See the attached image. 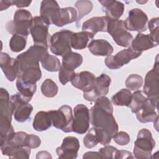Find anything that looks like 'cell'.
<instances>
[{"instance_id": "cell-1", "label": "cell", "mask_w": 159, "mask_h": 159, "mask_svg": "<svg viewBox=\"0 0 159 159\" xmlns=\"http://www.w3.org/2000/svg\"><path fill=\"white\" fill-rule=\"evenodd\" d=\"M89 116L92 125L98 131L99 143L107 145L119 129L113 116V106L111 101L106 96L98 98L90 109Z\"/></svg>"}, {"instance_id": "cell-2", "label": "cell", "mask_w": 159, "mask_h": 159, "mask_svg": "<svg viewBox=\"0 0 159 159\" xmlns=\"http://www.w3.org/2000/svg\"><path fill=\"white\" fill-rule=\"evenodd\" d=\"M48 54L47 48L36 45L30 47L27 51L19 54L16 57L19 67L17 77L36 84L42 78L39 61Z\"/></svg>"}, {"instance_id": "cell-3", "label": "cell", "mask_w": 159, "mask_h": 159, "mask_svg": "<svg viewBox=\"0 0 159 159\" xmlns=\"http://www.w3.org/2000/svg\"><path fill=\"white\" fill-rule=\"evenodd\" d=\"M0 92V145L11 138L15 133L11 125L13 110L10 104L8 91L1 88Z\"/></svg>"}, {"instance_id": "cell-4", "label": "cell", "mask_w": 159, "mask_h": 159, "mask_svg": "<svg viewBox=\"0 0 159 159\" xmlns=\"http://www.w3.org/2000/svg\"><path fill=\"white\" fill-rule=\"evenodd\" d=\"M33 19L29 11L18 9L14 13L13 20H10L6 24V30L12 35L18 34L27 37L30 32Z\"/></svg>"}, {"instance_id": "cell-5", "label": "cell", "mask_w": 159, "mask_h": 159, "mask_svg": "<svg viewBox=\"0 0 159 159\" xmlns=\"http://www.w3.org/2000/svg\"><path fill=\"white\" fill-rule=\"evenodd\" d=\"M155 146V142L151 132L147 129L140 130L134 143V157L138 159L151 158L152 152Z\"/></svg>"}, {"instance_id": "cell-6", "label": "cell", "mask_w": 159, "mask_h": 159, "mask_svg": "<svg viewBox=\"0 0 159 159\" xmlns=\"http://www.w3.org/2000/svg\"><path fill=\"white\" fill-rule=\"evenodd\" d=\"M107 20L106 32L111 35L117 45L122 47H129L134 39L132 34L126 29L124 20H115L108 17Z\"/></svg>"}, {"instance_id": "cell-7", "label": "cell", "mask_w": 159, "mask_h": 159, "mask_svg": "<svg viewBox=\"0 0 159 159\" xmlns=\"http://www.w3.org/2000/svg\"><path fill=\"white\" fill-rule=\"evenodd\" d=\"M158 55L153 69L147 73L143 86V93L158 108L159 99V73Z\"/></svg>"}, {"instance_id": "cell-8", "label": "cell", "mask_w": 159, "mask_h": 159, "mask_svg": "<svg viewBox=\"0 0 159 159\" xmlns=\"http://www.w3.org/2000/svg\"><path fill=\"white\" fill-rule=\"evenodd\" d=\"M31 99L17 93L10 98V104L13 110V115L16 121L25 122L27 121L33 111V107L29 102Z\"/></svg>"}, {"instance_id": "cell-9", "label": "cell", "mask_w": 159, "mask_h": 159, "mask_svg": "<svg viewBox=\"0 0 159 159\" xmlns=\"http://www.w3.org/2000/svg\"><path fill=\"white\" fill-rule=\"evenodd\" d=\"M52 125L57 129L61 130L64 132L72 131L73 116L72 109L68 105H63L58 110L48 111Z\"/></svg>"}, {"instance_id": "cell-10", "label": "cell", "mask_w": 159, "mask_h": 159, "mask_svg": "<svg viewBox=\"0 0 159 159\" xmlns=\"http://www.w3.org/2000/svg\"><path fill=\"white\" fill-rule=\"evenodd\" d=\"M73 33L72 31L66 29L54 33L50 40L49 46L51 52L56 55L63 57L71 52L70 40Z\"/></svg>"}, {"instance_id": "cell-11", "label": "cell", "mask_w": 159, "mask_h": 159, "mask_svg": "<svg viewBox=\"0 0 159 159\" xmlns=\"http://www.w3.org/2000/svg\"><path fill=\"white\" fill-rule=\"evenodd\" d=\"M48 27L49 25L40 16L34 17L30 28V34L34 45L48 49L51 37L48 33Z\"/></svg>"}, {"instance_id": "cell-12", "label": "cell", "mask_w": 159, "mask_h": 159, "mask_svg": "<svg viewBox=\"0 0 159 159\" xmlns=\"http://www.w3.org/2000/svg\"><path fill=\"white\" fill-rule=\"evenodd\" d=\"M111 79L106 74L102 73L95 78L92 87L83 92V98L88 101L94 102L101 96H106L109 92Z\"/></svg>"}, {"instance_id": "cell-13", "label": "cell", "mask_w": 159, "mask_h": 159, "mask_svg": "<svg viewBox=\"0 0 159 159\" xmlns=\"http://www.w3.org/2000/svg\"><path fill=\"white\" fill-rule=\"evenodd\" d=\"M72 131L79 134H85L89 128L90 116L89 109L84 104L76 105L73 110Z\"/></svg>"}, {"instance_id": "cell-14", "label": "cell", "mask_w": 159, "mask_h": 159, "mask_svg": "<svg viewBox=\"0 0 159 159\" xmlns=\"http://www.w3.org/2000/svg\"><path fill=\"white\" fill-rule=\"evenodd\" d=\"M142 53L134 52L130 47L124 49L115 55H109L105 59L106 66L111 70H117L129 63L132 60L138 58Z\"/></svg>"}, {"instance_id": "cell-15", "label": "cell", "mask_w": 159, "mask_h": 159, "mask_svg": "<svg viewBox=\"0 0 159 159\" xmlns=\"http://www.w3.org/2000/svg\"><path fill=\"white\" fill-rule=\"evenodd\" d=\"M127 30L136 31L139 33L145 32L147 29L148 17L140 9L134 8L129 12V16L124 21Z\"/></svg>"}, {"instance_id": "cell-16", "label": "cell", "mask_w": 159, "mask_h": 159, "mask_svg": "<svg viewBox=\"0 0 159 159\" xmlns=\"http://www.w3.org/2000/svg\"><path fill=\"white\" fill-rule=\"evenodd\" d=\"M78 139L73 136H68L63 139L61 146L56 149V153L60 158H76L80 149Z\"/></svg>"}, {"instance_id": "cell-17", "label": "cell", "mask_w": 159, "mask_h": 159, "mask_svg": "<svg viewBox=\"0 0 159 159\" xmlns=\"http://www.w3.org/2000/svg\"><path fill=\"white\" fill-rule=\"evenodd\" d=\"M0 66L5 76L9 81L12 82L17 78L19 67L16 58H11L7 53L1 52Z\"/></svg>"}, {"instance_id": "cell-18", "label": "cell", "mask_w": 159, "mask_h": 159, "mask_svg": "<svg viewBox=\"0 0 159 159\" xmlns=\"http://www.w3.org/2000/svg\"><path fill=\"white\" fill-rule=\"evenodd\" d=\"M107 17H93L84 21L82 25V31L86 32L94 37L96 33L99 32L107 31Z\"/></svg>"}, {"instance_id": "cell-19", "label": "cell", "mask_w": 159, "mask_h": 159, "mask_svg": "<svg viewBox=\"0 0 159 159\" xmlns=\"http://www.w3.org/2000/svg\"><path fill=\"white\" fill-rule=\"evenodd\" d=\"M158 108L148 98L147 101L137 112L136 117L137 120L142 123L155 122L158 118L157 111Z\"/></svg>"}, {"instance_id": "cell-20", "label": "cell", "mask_w": 159, "mask_h": 159, "mask_svg": "<svg viewBox=\"0 0 159 159\" xmlns=\"http://www.w3.org/2000/svg\"><path fill=\"white\" fill-rule=\"evenodd\" d=\"M95 78L96 76L91 72L83 71L80 73H75L71 80V83L75 88L85 92L92 87Z\"/></svg>"}, {"instance_id": "cell-21", "label": "cell", "mask_w": 159, "mask_h": 159, "mask_svg": "<svg viewBox=\"0 0 159 159\" xmlns=\"http://www.w3.org/2000/svg\"><path fill=\"white\" fill-rule=\"evenodd\" d=\"M99 2L102 5L106 16L111 19L119 20L124 12V4L120 1L115 0H103L99 1Z\"/></svg>"}, {"instance_id": "cell-22", "label": "cell", "mask_w": 159, "mask_h": 159, "mask_svg": "<svg viewBox=\"0 0 159 159\" xmlns=\"http://www.w3.org/2000/svg\"><path fill=\"white\" fill-rule=\"evenodd\" d=\"M60 7L56 1L44 0L41 2L40 8V17L48 24H52V22L57 15Z\"/></svg>"}, {"instance_id": "cell-23", "label": "cell", "mask_w": 159, "mask_h": 159, "mask_svg": "<svg viewBox=\"0 0 159 159\" xmlns=\"http://www.w3.org/2000/svg\"><path fill=\"white\" fill-rule=\"evenodd\" d=\"M130 48L136 52L142 53L143 51L155 47L158 45L149 34L139 33L131 42Z\"/></svg>"}, {"instance_id": "cell-24", "label": "cell", "mask_w": 159, "mask_h": 159, "mask_svg": "<svg viewBox=\"0 0 159 159\" xmlns=\"http://www.w3.org/2000/svg\"><path fill=\"white\" fill-rule=\"evenodd\" d=\"M77 11L72 7L60 8L57 15L54 18L52 24L57 27H62L77 20Z\"/></svg>"}, {"instance_id": "cell-25", "label": "cell", "mask_w": 159, "mask_h": 159, "mask_svg": "<svg viewBox=\"0 0 159 159\" xmlns=\"http://www.w3.org/2000/svg\"><path fill=\"white\" fill-rule=\"evenodd\" d=\"M88 47L90 52L95 56H109L114 51L110 43L104 39L92 40Z\"/></svg>"}, {"instance_id": "cell-26", "label": "cell", "mask_w": 159, "mask_h": 159, "mask_svg": "<svg viewBox=\"0 0 159 159\" xmlns=\"http://www.w3.org/2000/svg\"><path fill=\"white\" fill-rule=\"evenodd\" d=\"M52 125V119L48 111H41L35 114L32 126L36 131L42 132L47 130Z\"/></svg>"}, {"instance_id": "cell-27", "label": "cell", "mask_w": 159, "mask_h": 159, "mask_svg": "<svg viewBox=\"0 0 159 159\" xmlns=\"http://www.w3.org/2000/svg\"><path fill=\"white\" fill-rule=\"evenodd\" d=\"M93 37L86 32L73 33L71 37V47L76 50H82L86 48L89 39Z\"/></svg>"}, {"instance_id": "cell-28", "label": "cell", "mask_w": 159, "mask_h": 159, "mask_svg": "<svg viewBox=\"0 0 159 159\" xmlns=\"http://www.w3.org/2000/svg\"><path fill=\"white\" fill-rule=\"evenodd\" d=\"M4 155L8 156L10 158L28 159L31 152L30 148L28 147H6L1 148Z\"/></svg>"}, {"instance_id": "cell-29", "label": "cell", "mask_w": 159, "mask_h": 159, "mask_svg": "<svg viewBox=\"0 0 159 159\" xmlns=\"http://www.w3.org/2000/svg\"><path fill=\"white\" fill-rule=\"evenodd\" d=\"M83 61V58L81 54L71 51L62 57L61 66L67 69L74 70L82 64Z\"/></svg>"}, {"instance_id": "cell-30", "label": "cell", "mask_w": 159, "mask_h": 159, "mask_svg": "<svg viewBox=\"0 0 159 159\" xmlns=\"http://www.w3.org/2000/svg\"><path fill=\"white\" fill-rule=\"evenodd\" d=\"M16 87L22 95L32 99V96L37 91V84L28 82L22 78L17 77L16 80Z\"/></svg>"}, {"instance_id": "cell-31", "label": "cell", "mask_w": 159, "mask_h": 159, "mask_svg": "<svg viewBox=\"0 0 159 159\" xmlns=\"http://www.w3.org/2000/svg\"><path fill=\"white\" fill-rule=\"evenodd\" d=\"M132 94L129 89H122L112 96L111 101L115 106L129 107L131 102Z\"/></svg>"}, {"instance_id": "cell-32", "label": "cell", "mask_w": 159, "mask_h": 159, "mask_svg": "<svg viewBox=\"0 0 159 159\" xmlns=\"http://www.w3.org/2000/svg\"><path fill=\"white\" fill-rule=\"evenodd\" d=\"M42 67L48 71L56 72L59 71L61 65L59 59L52 55H47L41 61Z\"/></svg>"}, {"instance_id": "cell-33", "label": "cell", "mask_w": 159, "mask_h": 159, "mask_svg": "<svg viewBox=\"0 0 159 159\" xmlns=\"http://www.w3.org/2000/svg\"><path fill=\"white\" fill-rule=\"evenodd\" d=\"M147 99V97L143 94V91L140 90L135 91L132 94L131 102L129 106L131 109L132 112L135 114L138 112Z\"/></svg>"}, {"instance_id": "cell-34", "label": "cell", "mask_w": 159, "mask_h": 159, "mask_svg": "<svg viewBox=\"0 0 159 159\" xmlns=\"http://www.w3.org/2000/svg\"><path fill=\"white\" fill-rule=\"evenodd\" d=\"M27 37L24 35L14 34L9 41V47L14 52H19L23 50L27 43Z\"/></svg>"}, {"instance_id": "cell-35", "label": "cell", "mask_w": 159, "mask_h": 159, "mask_svg": "<svg viewBox=\"0 0 159 159\" xmlns=\"http://www.w3.org/2000/svg\"><path fill=\"white\" fill-rule=\"evenodd\" d=\"M75 6L77 9L78 18H77V25L78 22L86 15L88 14L93 9V5L90 1H78L76 2Z\"/></svg>"}, {"instance_id": "cell-36", "label": "cell", "mask_w": 159, "mask_h": 159, "mask_svg": "<svg viewBox=\"0 0 159 159\" xmlns=\"http://www.w3.org/2000/svg\"><path fill=\"white\" fill-rule=\"evenodd\" d=\"M58 88L57 84L51 79L47 78L42 83L41 91L43 96L47 98H53L58 93Z\"/></svg>"}, {"instance_id": "cell-37", "label": "cell", "mask_w": 159, "mask_h": 159, "mask_svg": "<svg viewBox=\"0 0 159 159\" xmlns=\"http://www.w3.org/2000/svg\"><path fill=\"white\" fill-rule=\"evenodd\" d=\"M143 83V78L137 74H132L129 75L125 80V86L128 89L136 91L140 89Z\"/></svg>"}, {"instance_id": "cell-38", "label": "cell", "mask_w": 159, "mask_h": 159, "mask_svg": "<svg viewBox=\"0 0 159 159\" xmlns=\"http://www.w3.org/2000/svg\"><path fill=\"white\" fill-rule=\"evenodd\" d=\"M98 143H99L98 134L95 127H92L89 129L88 134L84 136L83 139L84 145L88 148H91L95 147Z\"/></svg>"}, {"instance_id": "cell-39", "label": "cell", "mask_w": 159, "mask_h": 159, "mask_svg": "<svg viewBox=\"0 0 159 159\" xmlns=\"http://www.w3.org/2000/svg\"><path fill=\"white\" fill-rule=\"evenodd\" d=\"M75 75V72L74 70H69L61 66L58 73L59 81L63 85H65L68 82L71 81Z\"/></svg>"}, {"instance_id": "cell-40", "label": "cell", "mask_w": 159, "mask_h": 159, "mask_svg": "<svg viewBox=\"0 0 159 159\" xmlns=\"http://www.w3.org/2000/svg\"><path fill=\"white\" fill-rule=\"evenodd\" d=\"M158 17H154L151 19L148 23V27L150 32L149 35L157 43H158Z\"/></svg>"}, {"instance_id": "cell-41", "label": "cell", "mask_w": 159, "mask_h": 159, "mask_svg": "<svg viewBox=\"0 0 159 159\" xmlns=\"http://www.w3.org/2000/svg\"><path fill=\"white\" fill-rule=\"evenodd\" d=\"M117 151L116 147L111 145H105L104 147L99 150V153L102 158H114L116 153Z\"/></svg>"}, {"instance_id": "cell-42", "label": "cell", "mask_w": 159, "mask_h": 159, "mask_svg": "<svg viewBox=\"0 0 159 159\" xmlns=\"http://www.w3.org/2000/svg\"><path fill=\"white\" fill-rule=\"evenodd\" d=\"M112 139L117 144L121 146L128 144L130 140L129 135L124 131H120L119 132H117Z\"/></svg>"}, {"instance_id": "cell-43", "label": "cell", "mask_w": 159, "mask_h": 159, "mask_svg": "<svg viewBox=\"0 0 159 159\" xmlns=\"http://www.w3.org/2000/svg\"><path fill=\"white\" fill-rule=\"evenodd\" d=\"M41 144L39 137L34 134H28L26 139V145L30 148H36Z\"/></svg>"}, {"instance_id": "cell-44", "label": "cell", "mask_w": 159, "mask_h": 159, "mask_svg": "<svg viewBox=\"0 0 159 159\" xmlns=\"http://www.w3.org/2000/svg\"><path fill=\"white\" fill-rule=\"evenodd\" d=\"M134 158V157L132 155L131 152H128L127 150H117L114 158L117 159V158Z\"/></svg>"}, {"instance_id": "cell-45", "label": "cell", "mask_w": 159, "mask_h": 159, "mask_svg": "<svg viewBox=\"0 0 159 159\" xmlns=\"http://www.w3.org/2000/svg\"><path fill=\"white\" fill-rule=\"evenodd\" d=\"M31 2V1H12V5H16L17 7H28Z\"/></svg>"}, {"instance_id": "cell-46", "label": "cell", "mask_w": 159, "mask_h": 159, "mask_svg": "<svg viewBox=\"0 0 159 159\" xmlns=\"http://www.w3.org/2000/svg\"><path fill=\"white\" fill-rule=\"evenodd\" d=\"M83 158H102L101 156L100 155L99 152H88L85 153L83 155Z\"/></svg>"}, {"instance_id": "cell-47", "label": "cell", "mask_w": 159, "mask_h": 159, "mask_svg": "<svg viewBox=\"0 0 159 159\" xmlns=\"http://www.w3.org/2000/svg\"><path fill=\"white\" fill-rule=\"evenodd\" d=\"M12 5V1H0V10H6Z\"/></svg>"}, {"instance_id": "cell-48", "label": "cell", "mask_w": 159, "mask_h": 159, "mask_svg": "<svg viewBox=\"0 0 159 159\" xmlns=\"http://www.w3.org/2000/svg\"><path fill=\"white\" fill-rule=\"evenodd\" d=\"M37 158H52L50 154L46 151H41L37 153Z\"/></svg>"}]
</instances>
